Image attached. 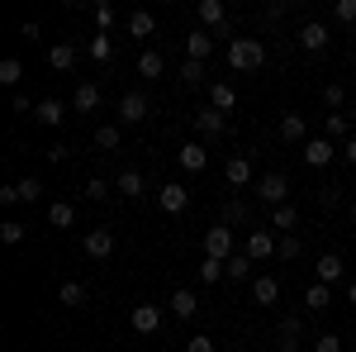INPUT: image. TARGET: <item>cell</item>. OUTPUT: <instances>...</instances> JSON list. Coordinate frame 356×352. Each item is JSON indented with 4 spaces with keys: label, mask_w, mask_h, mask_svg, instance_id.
<instances>
[{
    "label": "cell",
    "mask_w": 356,
    "mask_h": 352,
    "mask_svg": "<svg viewBox=\"0 0 356 352\" xmlns=\"http://www.w3.org/2000/svg\"><path fill=\"white\" fill-rule=\"evenodd\" d=\"M15 195H19V200H38V195H43V181H38V176H24V181H15Z\"/></svg>",
    "instance_id": "obj_38"
},
{
    "label": "cell",
    "mask_w": 356,
    "mask_h": 352,
    "mask_svg": "<svg viewBox=\"0 0 356 352\" xmlns=\"http://www.w3.org/2000/svg\"><path fill=\"white\" fill-rule=\"evenodd\" d=\"M314 352H342V338H337V333H323V338L314 343Z\"/></svg>",
    "instance_id": "obj_45"
},
{
    "label": "cell",
    "mask_w": 356,
    "mask_h": 352,
    "mask_svg": "<svg viewBox=\"0 0 356 352\" xmlns=\"http://www.w3.org/2000/svg\"><path fill=\"white\" fill-rule=\"evenodd\" d=\"M95 24H100V33H110L114 29V5H95Z\"/></svg>",
    "instance_id": "obj_43"
},
{
    "label": "cell",
    "mask_w": 356,
    "mask_h": 352,
    "mask_svg": "<svg viewBox=\"0 0 356 352\" xmlns=\"http://www.w3.org/2000/svg\"><path fill=\"white\" fill-rule=\"evenodd\" d=\"M300 153H304V162H309V167H328L332 162V138H309Z\"/></svg>",
    "instance_id": "obj_12"
},
{
    "label": "cell",
    "mask_w": 356,
    "mask_h": 352,
    "mask_svg": "<svg viewBox=\"0 0 356 352\" xmlns=\"http://www.w3.org/2000/svg\"><path fill=\"white\" fill-rule=\"evenodd\" d=\"M147 119V100L138 95V91H129L124 100H119V124H143Z\"/></svg>",
    "instance_id": "obj_10"
},
{
    "label": "cell",
    "mask_w": 356,
    "mask_h": 352,
    "mask_svg": "<svg viewBox=\"0 0 356 352\" xmlns=\"http://www.w3.org/2000/svg\"><path fill=\"white\" fill-rule=\"evenodd\" d=\"M323 100H328V109H342V100H347V95H342V86L332 82L328 91H323Z\"/></svg>",
    "instance_id": "obj_46"
},
{
    "label": "cell",
    "mask_w": 356,
    "mask_h": 352,
    "mask_svg": "<svg viewBox=\"0 0 356 352\" xmlns=\"http://www.w3.org/2000/svg\"><path fill=\"white\" fill-rule=\"evenodd\" d=\"M280 138H285V143H309L304 114H285V119H280Z\"/></svg>",
    "instance_id": "obj_22"
},
{
    "label": "cell",
    "mask_w": 356,
    "mask_h": 352,
    "mask_svg": "<svg viewBox=\"0 0 356 352\" xmlns=\"http://www.w3.org/2000/svg\"><path fill=\"white\" fill-rule=\"evenodd\" d=\"M209 105L219 109V114H228V109L238 105V91H233L228 82H214V86H209Z\"/></svg>",
    "instance_id": "obj_20"
},
{
    "label": "cell",
    "mask_w": 356,
    "mask_h": 352,
    "mask_svg": "<svg viewBox=\"0 0 356 352\" xmlns=\"http://www.w3.org/2000/svg\"><path fill=\"white\" fill-rule=\"evenodd\" d=\"M162 53H157V48H143V53H138V77H143V82H157V77H162Z\"/></svg>",
    "instance_id": "obj_16"
},
{
    "label": "cell",
    "mask_w": 356,
    "mask_h": 352,
    "mask_svg": "<svg viewBox=\"0 0 356 352\" xmlns=\"http://www.w3.org/2000/svg\"><path fill=\"white\" fill-rule=\"evenodd\" d=\"M48 162H67V143H53L48 148Z\"/></svg>",
    "instance_id": "obj_47"
},
{
    "label": "cell",
    "mask_w": 356,
    "mask_h": 352,
    "mask_svg": "<svg viewBox=\"0 0 356 352\" xmlns=\"http://www.w3.org/2000/svg\"><path fill=\"white\" fill-rule=\"evenodd\" d=\"M285 195H290V181H285V176H280V171H266V176H257V200H261V205H290V200H285Z\"/></svg>",
    "instance_id": "obj_2"
},
{
    "label": "cell",
    "mask_w": 356,
    "mask_h": 352,
    "mask_svg": "<svg viewBox=\"0 0 356 352\" xmlns=\"http://www.w3.org/2000/svg\"><path fill=\"white\" fill-rule=\"evenodd\" d=\"M195 129L204 138H219V134H228V119H223L214 105H204V109H195Z\"/></svg>",
    "instance_id": "obj_8"
},
{
    "label": "cell",
    "mask_w": 356,
    "mask_h": 352,
    "mask_svg": "<svg viewBox=\"0 0 356 352\" xmlns=\"http://www.w3.org/2000/svg\"><path fill=\"white\" fill-rule=\"evenodd\" d=\"M347 300H352V305H356V281H352V286H347Z\"/></svg>",
    "instance_id": "obj_49"
},
{
    "label": "cell",
    "mask_w": 356,
    "mask_h": 352,
    "mask_svg": "<svg viewBox=\"0 0 356 352\" xmlns=\"http://www.w3.org/2000/svg\"><path fill=\"white\" fill-rule=\"evenodd\" d=\"M323 129H328V138H352V134H347V129H352V114L328 109V114H323Z\"/></svg>",
    "instance_id": "obj_25"
},
{
    "label": "cell",
    "mask_w": 356,
    "mask_h": 352,
    "mask_svg": "<svg viewBox=\"0 0 356 352\" xmlns=\"http://www.w3.org/2000/svg\"><path fill=\"white\" fill-rule=\"evenodd\" d=\"M129 324H134L138 333H157V328H162V305H147V300H143V305H134Z\"/></svg>",
    "instance_id": "obj_7"
},
{
    "label": "cell",
    "mask_w": 356,
    "mask_h": 352,
    "mask_svg": "<svg viewBox=\"0 0 356 352\" xmlns=\"http://www.w3.org/2000/svg\"><path fill=\"white\" fill-rule=\"evenodd\" d=\"M266 62V43L261 38H233L228 43V67L233 72H257Z\"/></svg>",
    "instance_id": "obj_1"
},
{
    "label": "cell",
    "mask_w": 356,
    "mask_h": 352,
    "mask_svg": "<svg viewBox=\"0 0 356 352\" xmlns=\"http://www.w3.org/2000/svg\"><path fill=\"white\" fill-rule=\"evenodd\" d=\"M72 105H76V114L100 109V86H95V82H81V86H76V95H72Z\"/></svg>",
    "instance_id": "obj_18"
},
{
    "label": "cell",
    "mask_w": 356,
    "mask_h": 352,
    "mask_svg": "<svg viewBox=\"0 0 356 352\" xmlns=\"http://www.w3.org/2000/svg\"><path fill=\"white\" fill-rule=\"evenodd\" d=\"M19 77H24V62L19 57H5L0 62V86H19Z\"/></svg>",
    "instance_id": "obj_35"
},
{
    "label": "cell",
    "mask_w": 356,
    "mask_h": 352,
    "mask_svg": "<svg viewBox=\"0 0 356 352\" xmlns=\"http://www.w3.org/2000/svg\"><path fill=\"white\" fill-rule=\"evenodd\" d=\"M33 119H38V124H43V129H57V124H62V119H67V105H62V100H53V95H48V100H38V105H33Z\"/></svg>",
    "instance_id": "obj_11"
},
{
    "label": "cell",
    "mask_w": 356,
    "mask_h": 352,
    "mask_svg": "<svg viewBox=\"0 0 356 352\" xmlns=\"http://www.w3.org/2000/svg\"><path fill=\"white\" fill-rule=\"evenodd\" d=\"M186 352H219V348H214V338H209V333H195L191 343H186Z\"/></svg>",
    "instance_id": "obj_44"
},
{
    "label": "cell",
    "mask_w": 356,
    "mask_h": 352,
    "mask_svg": "<svg viewBox=\"0 0 356 352\" xmlns=\"http://www.w3.org/2000/svg\"><path fill=\"white\" fill-rule=\"evenodd\" d=\"M223 176H228V186H247L252 181V162L247 158H233V162L223 167Z\"/></svg>",
    "instance_id": "obj_29"
},
{
    "label": "cell",
    "mask_w": 356,
    "mask_h": 352,
    "mask_svg": "<svg viewBox=\"0 0 356 352\" xmlns=\"http://www.w3.org/2000/svg\"><path fill=\"white\" fill-rule=\"evenodd\" d=\"M129 33H134V38H152V33H157V20H152L147 10H134V15H129Z\"/></svg>",
    "instance_id": "obj_26"
},
{
    "label": "cell",
    "mask_w": 356,
    "mask_h": 352,
    "mask_svg": "<svg viewBox=\"0 0 356 352\" xmlns=\"http://www.w3.org/2000/svg\"><path fill=\"white\" fill-rule=\"evenodd\" d=\"M86 252H90V257H100V262L114 252V234L105 229V224H100V229H86Z\"/></svg>",
    "instance_id": "obj_9"
},
{
    "label": "cell",
    "mask_w": 356,
    "mask_h": 352,
    "mask_svg": "<svg viewBox=\"0 0 356 352\" xmlns=\"http://www.w3.org/2000/svg\"><path fill=\"white\" fill-rule=\"evenodd\" d=\"M352 215H356V200H352Z\"/></svg>",
    "instance_id": "obj_51"
},
{
    "label": "cell",
    "mask_w": 356,
    "mask_h": 352,
    "mask_svg": "<svg viewBox=\"0 0 356 352\" xmlns=\"http://www.w3.org/2000/svg\"><path fill=\"white\" fill-rule=\"evenodd\" d=\"M171 314H176V319H195V314H200V300H195L191 291H176V296H171Z\"/></svg>",
    "instance_id": "obj_23"
},
{
    "label": "cell",
    "mask_w": 356,
    "mask_h": 352,
    "mask_svg": "<svg viewBox=\"0 0 356 352\" xmlns=\"http://www.w3.org/2000/svg\"><path fill=\"white\" fill-rule=\"evenodd\" d=\"M223 267H228V276H233V281H252V267H257V262H252L247 252H233Z\"/></svg>",
    "instance_id": "obj_30"
},
{
    "label": "cell",
    "mask_w": 356,
    "mask_h": 352,
    "mask_svg": "<svg viewBox=\"0 0 356 352\" xmlns=\"http://www.w3.org/2000/svg\"><path fill=\"white\" fill-rule=\"evenodd\" d=\"M114 190H119V195H143V176H138L134 167H124L119 181H114Z\"/></svg>",
    "instance_id": "obj_33"
},
{
    "label": "cell",
    "mask_w": 356,
    "mask_h": 352,
    "mask_svg": "<svg viewBox=\"0 0 356 352\" xmlns=\"http://www.w3.org/2000/svg\"><path fill=\"white\" fill-rule=\"evenodd\" d=\"M119 143H124V129L119 124H100L95 129V148H119Z\"/></svg>",
    "instance_id": "obj_34"
},
{
    "label": "cell",
    "mask_w": 356,
    "mask_h": 352,
    "mask_svg": "<svg viewBox=\"0 0 356 352\" xmlns=\"http://www.w3.org/2000/svg\"><path fill=\"white\" fill-rule=\"evenodd\" d=\"M352 352H356V343H352Z\"/></svg>",
    "instance_id": "obj_52"
},
{
    "label": "cell",
    "mask_w": 356,
    "mask_h": 352,
    "mask_svg": "<svg viewBox=\"0 0 356 352\" xmlns=\"http://www.w3.org/2000/svg\"><path fill=\"white\" fill-rule=\"evenodd\" d=\"M352 124H356V105H352Z\"/></svg>",
    "instance_id": "obj_50"
},
{
    "label": "cell",
    "mask_w": 356,
    "mask_h": 352,
    "mask_svg": "<svg viewBox=\"0 0 356 352\" xmlns=\"http://www.w3.org/2000/svg\"><path fill=\"white\" fill-rule=\"evenodd\" d=\"M157 205H162L166 215H181V210L191 205V190L181 186V181H166V186L157 190Z\"/></svg>",
    "instance_id": "obj_5"
},
{
    "label": "cell",
    "mask_w": 356,
    "mask_h": 352,
    "mask_svg": "<svg viewBox=\"0 0 356 352\" xmlns=\"http://www.w3.org/2000/svg\"><path fill=\"white\" fill-rule=\"evenodd\" d=\"M304 305H309V309H328L332 305V286H318V281H314V286L304 291Z\"/></svg>",
    "instance_id": "obj_32"
},
{
    "label": "cell",
    "mask_w": 356,
    "mask_h": 352,
    "mask_svg": "<svg viewBox=\"0 0 356 352\" xmlns=\"http://www.w3.org/2000/svg\"><path fill=\"white\" fill-rule=\"evenodd\" d=\"M275 243H280V238H275L271 229H252L247 243H243V252L252 257V262H266V257H275Z\"/></svg>",
    "instance_id": "obj_3"
},
{
    "label": "cell",
    "mask_w": 356,
    "mask_h": 352,
    "mask_svg": "<svg viewBox=\"0 0 356 352\" xmlns=\"http://www.w3.org/2000/svg\"><path fill=\"white\" fill-rule=\"evenodd\" d=\"M195 276H200L204 286H219V276H228V267H223L219 257H204V262L195 267Z\"/></svg>",
    "instance_id": "obj_28"
},
{
    "label": "cell",
    "mask_w": 356,
    "mask_h": 352,
    "mask_svg": "<svg viewBox=\"0 0 356 352\" xmlns=\"http://www.w3.org/2000/svg\"><path fill=\"white\" fill-rule=\"evenodd\" d=\"M176 158H181V167H186V171H204V167H209L204 143H181V153H176Z\"/></svg>",
    "instance_id": "obj_14"
},
{
    "label": "cell",
    "mask_w": 356,
    "mask_h": 352,
    "mask_svg": "<svg viewBox=\"0 0 356 352\" xmlns=\"http://www.w3.org/2000/svg\"><path fill=\"white\" fill-rule=\"evenodd\" d=\"M275 257H280V262H295V257H300V238H295V234H285V238L275 243Z\"/></svg>",
    "instance_id": "obj_39"
},
{
    "label": "cell",
    "mask_w": 356,
    "mask_h": 352,
    "mask_svg": "<svg viewBox=\"0 0 356 352\" xmlns=\"http://www.w3.org/2000/svg\"><path fill=\"white\" fill-rule=\"evenodd\" d=\"M238 247H233V234L223 229V224H214V229H204V257H219V262H228Z\"/></svg>",
    "instance_id": "obj_4"
},
{
    "label": "cell",
    "mask_w": 356,
    "mask_h": 352,
    "mask_svg": "<svg viewBox=\"0 0 356 352\" xmlns=\"http://www.w3.org/2000/svg\"><path fill=\"white\" fill-rule=\"evenodd\" d=\"M328 24H323V20H309V24L300 29V48L304 53H323V48H328Z\"/></svg>",
    "instance_id": "obj_6"
},
{
    "label": "cell",
    "mask_w": 356,
    "mask_h": 352,
    "mask_svg": "<svg viewBox=\"0 0 356 352\" xmlns=\"http://www.w3.org/2000/svg\"><path fill=\"white\" fill-rule=\"evenodd\" d=\"M48 67H53V72H72V67H76V48H72V43H57L53 53H48Z\"/></svg>",
    "instance_id": "obj_24"
},
{
    "label": "cell",
    "mask_w": 356,
    "mask_h": 352,
    "mask_svg": "<svg viewBox=\"0 0 356 352\" xmlns=\"http://www.w3.org/2000/svg\"><path fill=\"white\" fill-rule=\"evenodd\" d=\"M48 224H53V229H72V224H76V205H72V200H53V205H48Z\"/></svg>",
    "instance_id": "obj_19"
},
{
    "label": "cell",
    "mask_w": 356,
    "mask_h": 352,
    "mask_svg": "<svg viewBox=\"0 0 356 352\" xmlns=\"http://www.w3.org/2000/svg\"><path fill=\"white\" fill-rule=\"evenodd\" d=\"M24 234H29V229L19 224V219H5V224H0V243H10V247L24 243Z\"/></svg>",
    "instance_id": "obj_36"
},
{
    "label": "cell",
    "mask_w": 356,
    "mask_h": 352,
    "mask_svg": "<svg viewBox=\"0 0 356 352\" xmlns=\"http://www.w3.org/2000/svg\"><path fill=\"white\" fill-rule=\"evenodd\" d=\"M181 82H186V86H200V82H204V62L186 57V62H181Z\"/></svg>",
    "instance_id": "obj_37"
},
{
    "label": "cell",
    "mask_w": 356,
    "mask_h": 352,
    "mask_svg": "<svg viewBox=\"0 0 356 352\" xmlns=\"http://www.w3.org/2000/svg\"><path fill=\"white\" fill-rule=\"evenodd\" d=\"M110 181H100V176H95V181H86V200H105V195H110Z\"/></svg>",
    "instance_id": "obj_42"
},
{
    "label": "cell",
    "mask_w": 356,
    "mask_h": 352,
    "mask_svg": "<svg viewBox=\"0 0 356 352\" xmlns=\"http://www.w3.org/2000/svg\"><path fill=\"white\" fill-rule=\"evenodd\" d=\"M209 53H214V38H209V29H191V33H186V57L204 62Z\"/></svg>",
    "instance_id": "obj_13"
},
{
    "label": "cell",
    "mask_w": 356,
    "mask_h": 352,
    "mask_svg": "<svg viewBox=\"0 0 356 352\" xmlns=\"http://www.w3.org/2000/svg\"><path fill=\"white\" fill-rule=\"evenodd\" d=\"M342 158H347V162H352V167H356V134H352V138H347V143H342Z\"/></svg>",
    "instance_id": "obj_48"
},
{
    "label": "cell",
    "mask_w": 356,
    "mask_h": 352,
    "mask_svg": "<svg viewBox=\"0 0 356 352\" xmlns=\"http://www.w3.org/2000/svg\"><path fill=\"white\" fill-rule=\"evenodd\" d=\"M295 224H300V210H295V205H275V210H271V229L295 234Z\"/></svg>",
    "instance_id": "obj_27"
},
{
    "label": "cell",
    "mask_w": 356,
    "mask_h": 352,
    "mask_svg": "<svg viewBox=\"0 0 356 352\" xmlns=\"http://www.w3.org/2000/svg\"><path fill=\"white\" fill-rule=\"evenodd\" d=\"M90 57H95V62H110V57H114V43H110V33H100V38H90Z\"/></svg>",
    "instance_id": "obj_40"
},
{
    "label": "cell",
    "mask_w": 356,
    "mask_h": 352,
    "mask_svg": "<svg viewBox=\"0 0 356 352\" xmlns=\"http://www.w3.org/2000/svg\"><path fill=\"white\" fill-rule=\"evenodd\" d=\"M252 300L257 305H275L280 300V281L275 276H252Z\"/></svg>",
    "instance_id": "obj_15"
},
{
    "label": "cell",
    "mask_w": 356,
    "mask_h": 352,
    "mask_svg": "<svg viewBox=\"0 0 356 352\" xmlns=\"http://www.w3.org/2000/svg\"><path fill=\"white\" fill-rule=\"evenodd\" d=\"M342 257L337 252H328V257H318V267H314V276H318V286H332V281H342Z\"/></svg>",
    "instance_id": "obj_17"
},
{
    "label": "cell",
    "mask_w": 356,
    "mask_h": 352,
    "mask_svg": "<svg viewBox=\"0 0 356 352\" xmlns=\"http://www.w3.org/2000/svg\"><path fill=\"white\" fill-rule=\"evenodd\" d=\"M57 300L76 309V305H86V286H81V281H62V286H57Z\"/></svg>",
    "instance_id": "obj_31"
},
{
    "label": "cell",
    "mask_w": 356,
    "mask_h": 352,
    "mask_svg": "<svg viewBox=\"0 0 356 352\" xmlns=\"http://www.w3.org/2000/svg\"><path fill=\"white\" fill-rule=\"evenodd\" d=\"M332 15H337L342 24H356V0H337V5H332Z\"/></svg>",
    "instance_id": "obj_41"
},
{
    "label": "cell",
    "mask_w": 356,
    "mask_h": 352,
    "mask_svg": "<svg viewBox=\"0 0 356 352\" xmlns=\"http://www.w3.org/2000/svg\"><path fill=\"white\" fill-rule=\"evenodd\" d=\"M195 15H200V24H204V29H214V24H223V20H228L223 0H200V5H195Z\"/></svg>",
    "instance_id": "obj_21"
}]
</instances>
